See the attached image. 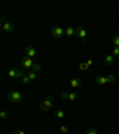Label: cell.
<instances>
[{
    "instance_id": "obj_24",
    "label": "cell",
    "mask_w": 119,
    "mask_h": 134,
    "mask_svg": "<svg viewBox=\"0 0 119 134\" xmlns=\"http://www.w3.org/2000/svg\"><path fill=\"white\" fill-rule=\"evenodd\" d=\"M86 134H98V132L95 128H89L88 131L86 132Z\"/></svg>"
},
{
    "instance_id": "obj_26",
    "label": "cell",
    "mask_w": 119,
    "mask_h": 134,
    "mask_svg": "<svg viewBox=\"0 0 119 134\" xmlns=\"http://www.w3.org/2000/svg\"><path fill=\"white\" fill-rule=\"evenodd\" d=\"M6 116H7V113H6L5 110H1V111H0V117H1V119H6Z\"/></svg>"
},
{
    "instance_id": "obj_14",
    "label": "cell",
    "mask_w": 119,
    "mask_h": 134,
    "mask_svg": "<svg viewBox=\"0 0 119 134\" xmlns=\"http://www.w3.org/2000/svg\"><path fill=\"white\" fill-rule=\"evenodd\" d=\"M41 70H42L41 65H38V64H33V65H32V67H31V70H30V71H32V72L37 73V72H39V71H41Z\"/></svg>"
},
{
    "instance_id": "obj_1",
    "label": "cell",
    "mask_w": 119,
    "mask_h": 134,
    "mask_svg": "<svg viewBox=\"0 0 119 134\" xmlns=\"http://www.w3.org/2000/svg\"><path fill=\"white\" fill-rule=\"evenodd\" d=\"M7 99L12 103H20L23 100V95L19 91H11L7 93Z\"/></svg>"
},
{
    "instance_id": "obj_5",
    "label": "cell",
    "mask_w": 119,
    "mask_h": 134,
    "mask_svg": "<svg viewBox=\"0 0 119 134\" xmlns=\"http://www.w3.org/2000/svg\"><path fill=\"white\" fill-rule=\"evenodd\" d=\"M20 64H22V66L24 67V68H26V70H31L33 62L31 61V58H26V56H24V58H22V60H20Z\"/></svg>"
},
{
    "instance_id": "obj_13",
    "label": "cell",
    "mask_w": 119,
    "mask_h": 134,
    "mask_svg": "<svg viewBox=\"0 0 119 134\" xmlns=\"http://www.w3.org/2000/svg\"><path fill=\"white\" fill-rule=\"evenodd\" d=\"M88 68H89V65L87 62H80V65H79V70L80 71H87Z\"/></svg>"
},
{
    "instance_id": "obj_19",
    "label": "cell",
    "mask_w": 119,
    "mask_h": 134,
    "mask_svg": "<svg viewBox=\"0 0 119 134\" xmlns=\"http://www.w3.org/2000/svg\"><path fill=\"white\" fill-rule=\"evenodd\" d=\"M60 131H61L63 134L69 133V129H68V127H66V126H61V127H60Z\"/></svg>"
},
{
    "instance_id": "obj_4",
    "label": "cell",
    "mask_w": 119,
    "mask_h": 134,
    "mask_svg": "<svg viewBox=\"0 0 119 134\" xmlns=\"http://www.w3.org/2000/svg\"><path fill=\"white\" fill-rule=\"evenodd\" d=\"M50 31H51V34H53V36L58 37V38H61V37H63L64 35H66V32L63 31V29L60 28V26H53V28L50 29Z\"/></svg>"
},
{
    "instance_id": "obj_3",
    "label": "cell",
    "mask_w": 119,
    "mask_h": 134,
    "mask_svg": "<svg viewBox=\"0 0 119 134\" xmlns=\"http://www.w3.org/2000/svg\"><path fill=\"white\" fill-rule=\"evenodd\" d=\"M75 35L80 37L83 42H86V40H87V31H86V29H83L82 26H78V28H75Z\"/></svg>"
},
{
    "instance_id": "obj_10",
    "label": "cell",
    "mask_w": 119,
    "mask_h": 134,
    "mask_svg": "<svg viewBox=\"0 0 119 134\" xmlns=\"http://www.w3.org/2000/svg\"><path fill=\"white\" fill-rule=\"evenodd\" d=\"M95 84H98V85H105V84H108L107 77H97V78H95Z\"/></svg>"
},
{
    "instance_id": "obj_16",
    "label": "cell",
    "mask_w": 119,
    "mask_h": 134,
    "mask_svg": "<svg viewBox=\"0 0 119 134\" xmlns=\"http://www.w3.org/2000/svg\"><path fill=\"white\" fill-rule=\"evenodd\" d=\"M25 72L24 70H17V79H23L25 77Z\"/></svg>"
},
{
    "instance_id": "obj_27",
    "label": "cell",
    "mask_w": 119,
    "mask_h": 134,
    "mask_svg": "<svg viewBox=\"0 0 119 134\" xmlns=\"http://www.w3.org/2000/svg\"><path fill=\"white\" fill-rule=\"evenodd\" d=\"M13 134H26V133L20 131V129H16V131H13Z\"/></svg>"
},
{
    "instance_id": "obj_25",
    "label": "cell",
    "mask_w": 119,
    "mask_h": 134,
    "mask_svg": "<svg viewBox=\"0 0 119 134\" xmlns=\"http://www.w3.org/2000/svg\"><path fill=\"white\" fill-rule=\"evenodd\" d=\"M113 56H119V47L113 48Z\"/></svg>"
},
{
    "instance_id": "obj_18",
    "label": "cell",
    "mask_w": 119,
    "mask_h": 134,
    "mask_svg": "<svg viewBox=\"0 0 119 134\" xmlns=\"http://www.w3.org/2000/svg\"><path fill=\"white\" fill-rule=\"evenodd\" d=\"M78 98V93L76 92H72V93H69V96H68V99L69 100H75Z\"/></svg>"
},
{
    "instance_id": "obj_21",
    "label": "cell",
    "mask_w": 119,
    "mask_h": 134,
    "mask_svg": "<svg viewBox=\"0 0 119 134\" xmlns=\"http://www.w3.org/2000/svg\"><path fill=\"white\" fill-rule=\"evenodd\" d=\"M107 80H108V83H113L116 80V75H113V74L107 75Z\"/></svg>"
},
{
    "instance_id": "obj_17",
    "label": "cell",
    "mask_w": 119,
    "mask_h": 134,
    "mask_svg": "<svg viewBox=\"0 0 119 134\" xmlns=\"http://www.w3.org/2000/svg\"><path fill=\"white\" fill-rule=\"evenodd\" d=\"M26 75H28V77L31 79V80H35V79H36V77H37V75H36V73H35V72H32V71H30V72H28V73H26Z\"/></svg>"
},
{
    "instance_id": "obj_23",
    "label": "cell",
    "mask_w": 119,
    "mask_h": 134,
    "mask_svg": "<svg viewBox=\"0 0 119 134\" xmlns=\"http://www.w3.org/2000/svg\"><path fill=\"white\" fill-rule=\"evenodd\" d=\"M68 96H69V93H68V92H66V91L61 92V98H62V99H68Z\"/></svg>"
},
{
    "instance_id": "obj_12",
    "label": "cell",
    "mask_w": 119,
    "mask_h": 134,
    "mask_svg": "<svg viewBox=\"0 0 119 134\" xmlns=\"http://www.w3.org/2000/svg\"><path fill=\"white\" fill-rule=\"evenodd\" d=\"M64 32H66V35L67 36H73V35H75V29L74 28H72V26H68V28L64 30Z\"/></svg>"
},
{
    "instance_id": "obj_9",
    "label": "cell",
    "mask_w": 119,
    "mask_h": 134,
    "mask_svg": "<svg viewBox=\"0 0 119 134\" xmlns=\"http://www.w3.org/2000/svg\"><path fill=\"white\" fill-rule=\"evenodd\" d=\"M25 53H26V55L29 58H35L36 56V50H35L33 47H31V46H26L25 47Z\"/></svg>"
},
{
    "instance_id": "obj_2",
    "label": "cell",
    "mask_w": 119,
    "mask_h": 134,
    "mask_svg": "<svg viewBox=\"0 0 119 134\" xmlns=\"http://www.w3.org/2000/svg\"><path fill=\"white\" fill-rule=\"evenodd\" d=\"M51 107H53V95H49L41 103V109L43 111H48L49 109H51Z\"/></svg>"
},
{
    "instance_id": "obj_7",
    "label": "cell",
    "mask_w": 119,
    "mask_h": 134,
    "mask_svg": "<svg viewBox=\"0 0 119 134\" xmlns=\"http://www.w3.org/2000/svg\"><path fill=\"white\" fill-rule=\"evenodd\" d=\"M69 83H70V86L74 87V89H78V87L82 86V79H81V78H78V77H75V78H72Z\"/></svg>"
},
{
    "instance_id": "obj_8",
    "label": "cell",
    "mask_w": 119,
    "mask_h": 134,
    "mask_svg": "<svg viewBox=\"0 0 119 134\" xmlns=\"http://www.w3.org/2000/svg\"><path fill=\"white\" fill-rule=\"evenodd\" d=\"M114 60H116V56L108 54V55H106L105 58H104V65L107 66V67H110V66H112V64L114 62Z\"/></svg>"
},
{
    "instance_id": "obj_28",
    "label": "cell",
    "mask_w": 119,
    "mask_h": 134,
    "mask_svg": "<svg viewBox=\"0 0 119 134\" xmlns=\"http://www.w3.org/2000/svg\"><path fill=\"white\" fill-rule=\"evenodd\" d=\"M87 64H88L89 66H91V65H93V60H91V59H89V60H87Z\"/></svg>"
},
{
    "instance_id": "obj_11",
    "label": "cell",
    "mask_w": 119,
    "mask_h": 134,
    "mask_svg": "<svg viewBox=\"0 0 119 134\" xmlns=\"http://www.w3.org/2000/svg\"><path fill=\"white\" fill-rule=\"evenodd\" d=\"M55 116L57 117V119H60V120H63V119H64V111L62 110V109L57 108L55 110Z\"/></svg>"
},
{
    "instance_id": "obj_6",
    "label": "cell",
    "mask_w": 119,
    "mask_h": 134,
    "mask_svg": "<svg viewBox=\"0 0 119 134\" xmlns=\"http://www.w3.org/2000/svg\"><path fill=\"white\" fill-rule=\"evenodd\" d=\"M1 28L4 29V31L5 32H7V34H10V32H12V31L14 30V26H13V24L12 23H10V22H1Z\"/></svg>"
},
{
    "instance_id": "obj_20",
    "label": "cell",
    "mask_w": 119,
    "mask_h": 134,
    "mask_svg": "<svg viewBox=\"0 0 119 134\" xmlns=\"http://www.w3.org/2000/svg\"><path fill=\"white\" fill-rule=\"evenodd\" d=\"M22 80H23V83H24V84H25V85H29V84H30V83H31V79H30V78H29L28 75H25V77H24V78H23V79H22Z\"/></svg>"
},
{
    "instance_id": "obj_22",
    "label": "cell",
    "mask_w": 119,
    "mask_h": 134,
    "mask_svg": "<svg viewBox=\"0 0 119 134\" xmlns=\"http://www.w3.org/2000/svg\"><path fill=\"white\" fill-rule=\"evenodd\" d=\"M113 44L116 46V47H119V35L114 36V38H113Z\"/></svg>"
},
{
    "instance_id": "obj_15",
    "label": "cell",
    "mask_w": 119,
    "mask_h": 134,
    "mask_svg": "<svg viewBox=\"0 0 119 134\" xmlns=\"http://www.w3.org/2000/svg\"><path fill=\"white\" fill-rule=\"evenodd\" d=\"M8 77L10 78H17V68H11L8 71Z\"/></svg>"
}]
</instances>
